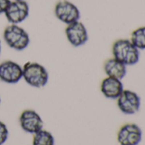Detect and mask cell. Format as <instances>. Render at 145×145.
Here are the masks:
<instances>
[{"mask_svg": "<svg viewBox=\"0 0 145 145\" xmlns=\"http://www.w3.org/2000/svg\"><path fill=\"white\" fill-rule=\"evenodd\" d=\"M112 54L113 58L126 66L134 65L140 59V50L128 39H119L115 41L112 47Z\"/></svg>", "mask_w": 145, "mask_h": 145, "instance_id": "1", "label": "cell"}, {"mask_svg": "<svg viewBox=\"0 0 145 145\" xmlns=\"http://www.w3.org/2000/svg\"><path fill=\"white\" fill-rule=\"evenodd\" d=\"M9 138V130L7 126L0 121V145H3Z\"/></svg>", "mask_w": 145, "mask_h": 145, "instance_id": "15", "label": "cell"}, {"mask_svg": "<svg viewBox=\"0 0 145 145\" xmlns=\"http://www.w3.org/2000/svg\"><path fill=\"white\" fill-rule=\"evenodd\" d=\"M103 70L108 76L122 80L127 73L126 65L115 58L109 59L103 65Z\"/></svg>", "mask_w": 145, "mask_h": 145, "instance_id": "12", "label": "cell"}, {"mask_svg": "<svg viewBox=\"0 0 145 145\" xmlns=\"http://www.w3.org/2000/svg\"><path fill=\"white\" fill-rule=\"evenodd\" d=\"M22 79V67L13 60L0 64V80L8 84H15Z\"/></svg>", "mask_w": 145, "mask_h": 145, "instance_id": "10", "label": "cell"}, {"mask_svg": "<svg viewBox=\"0 0 145 145\" xmlns=\"http://www.w3.org/2000/svg\"><path fill=\"white\" fill-rule=\"evenodd\" d=\"M17 1H22V0H17ZM26 1V0H25Z\"/></svg>", "mask_w": 145, "mask_h": 145, "instance_id": "19", "label": "cell"}, {"mask_svg": "<svg viewBox=\"0 0 145 145\" xmlns=\"http://www.w3.org/2000/svg\"><path fill=\"white\" fill-rule=\"evenodd\" d=\"M21 129L28 133L35 134L43 129L44 122L41 116L33 110H25L19 118Z\"/></svg>", "mask_w": 145, "mask_h": 145, "instance_id": "9", "label": "cell"}, {"mask_svg": "<svg viewBox=\"0 0 145 145\" xmlns=\"http://www.w3.org/2000/svg\"><path fill=\"white\" fill-rule=\"evenodd\" d=\"M131 42L139 50H145V26L134 30L131 36Z\"/></svg>", "mask_w": 145, "mask_h": 145, "instance_id": "14", "label": "cell"}, {"mask_svg": "<svg viewBox=\"0 0 145 145\" xmlns=\"http://www.w3.org/2000/svg\"><path fill=\"white\" fill-rule=\"evenodd\" d=\"M32 145H56L54 136L46 130H40L33 134Z\"/></svg>", "mask_w": 145, "mask_h": 145, "instance_id": "13", "label": "cell"}, {"mask_svg": "<svg viewBox=\"0 0 145 145\" xmlns=\"http://www.w3.org/2000/svg\"><path fill=\"white\" fill-rule=\"evenodd\" d=\"M142 137L143 133L138 125L127 123L119 130L117 141L120 145H138L142 141Z\"/></svg>", "mask_w": 145, "mask_h": 145, "instance_id": "8", "label": "cell"}, {"mask_svg": "<svg viewBox=\"0 0 145 145\" xmlns=\"http://www.w3.org/2000/svg\"><path fill=\"white\" fill-rule=\"evenodd\" d=\"M11 0H0V14H4Z\"/></svg>", "mask_w": 145, "mask_h": 145, "instance_id": "16", "label": "cell"}, {"mask_svg": "<svg viewBox=\"0 0 145 145\" xmlns=\"http://www.w3.org/2000/svg\"><path fill=\"white\" fill-rule=\"evenodd\" d=\"M22 78L29 86L41 88L49 82V72L38 62H26L22 66Z\"/></svg>", "mask_w": 145, "mask_h": 145, "instance_id": "2", "label": "cell"}, {"mask_svg": "<svg viewBox=\"0 0 145 145\" xmlns=\"http://www.w3.org/2000/svg\"><path fill=\"white\" fill-rule=\"evenodd\" d=\"M54 13L56 17L66 25L78 21L80 18V11L79 8L68 0L58 1L55 6Z\"/></svg>", "mask_w": 145, "mask_h": 145, "instance_id": "4", "label": "cell"}, {"mask_svg": "<svg viewBox=\"0 0 145 145\" xmlns=\"http://www.w3.org/2000/svg\"><path fill=\"white\" fill-rule=\"evenodd\" d=\"M4 14L10 24L19 25L28 17L29 5L25 0H12L6 8Z\"/></svg>", "mask_w": 145, "mask_h": 145, "instance_id": "5", "label": "cell"}, {"mask_svg": "<svg viewBox=\"0 0 145 145\" xmlns=\"http://www.w3.org/2000/svg\"><path fill=\"white\" fill-rule=\"evenodd\" d=\"M1 52H2V45H1V41H0V55H1Z\"/></svg>", "mask_w": 145, "mask_h": 145, "instance_id": "17", "label": "cell"}, {"mask_svg": "<svg viewBox=\"0 0 145 145\" xmlns=\"http://www.w3.org/2000/svg\"><path fill=\"white\" fill-rule=\"evenodd\" d=\"M101 92L107 99H117L124 91V86L121 80L107 76L102 81Z\"/></svg>", "mask_w": 145, "mask_h": 145, "instance_id": "11", "label": "cell"}, {"mask_svg": "<svg viewBox=\"0 0 145 145\" xmlns=\"http://www.w3.org/2000/svg\"><path fill=\"white\" fill-rule=\"evenodd\" d=\"M3 37L6 44L16 51L26 49L30 43L29 34L19 25L10 24L6 26L3 33Z\"/></svg>", "mask_w": 145, "mask_h": 145, "instance_id": "3", "label": "cell"}, {"mask_svg": "<svg viewBox=\"0 0 145 145\" xmlns=\"http://www.w3.org/2000/svg\"><path fill=\"white\" fill-rule=\"evenodd\" d=\"M0 105H1V97H0Z\"/></svg>", "mask_w": 145, "mask_h": 145, "instance_id": "18", "label": "cell"}, {"mask_svg": "<svg viewBox=\"0 0 145 145\" xmlns=\"http://www.w3.org/2000/svg\"><path fill=\"white\" fill-rule=\"evenodd\" d=\"M117 105L123 114L134 115L138 113L140 109L141 99L137 93L124 89L121 96L117 99Z\"/></svg>", "mask_w": 145, "mask_h": 145, "instance_id": "6", "label": "cell"}, {"mask_svg": "<svg viewBox=\"0 0 145 145\" xmlns=\"http://www.w3.org/2000/svg\"><path fill=\"white\" fill-rule=\"evenodd\" d=\"M65 34L68 42L73 47L83 46L87 42L89 39L86 27L79 20L67 25Z\"/></svg>", "mask_w": 145, "mask_h": 145, "instance_id": "7", "label": "cell"}]
</instances>
